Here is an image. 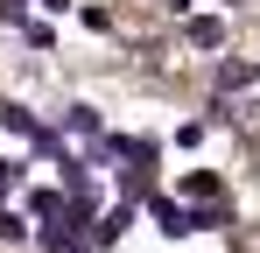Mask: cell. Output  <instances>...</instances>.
I'll use <instances>...</instances> for the list:
<instances>
[{"instance_id":"obj_1","label":"cell","mask_w":260,"mask_h":253,"mask_svg":"<svg viewBox=\"0 0 260 253\" xmlns=\"http://www.w3.org/2000/svg\"><path fill=\"white\" fill-rule=\"evenodd\" d=\"M190 42H197V49H218V42H225V28H218V21H204V14H197V21H190Z\"/></svg>"},{"instance_id":"obj_2","label":"cell","mask_w":260,"mask_h":253,"mask_svg":"<svg viewBox=\"0 0 260 253\" xmlns=\"http://www.w3.org/2000/svg\"><path fill=\"white\" fill-rule=\"evenodd\" d=\"M43 246H49V253H71V246H78V232H71V225H49Z\"/></svg>"},{"instance_id":"obj_3","label":"cell","mask_w":260,"mask_h":253,"mask_svg":"<svg viewBox=\"0 0 260 253\" xmlns=\"http://www.w3.org/2000/svg\"><path fill=\"white\" fill-rule=\"evenodd\" d=\"M120 232H127V211H113V218H106V225H99V232H91V239H99V246H113V239H120Z\"/></svg>"},{"instance_id":"obj_4","label":"cell","mask_w":260,"mask_h":253,"mask_svg":"<svg viewBox=\"0 0 260 253\" xmlns=\"http://www.w3.org/2000/svg\"><path fill=\"white\" fill-rule=\"evenodd\" d=\"M183 190H190V197H218V176H211V169H197V176H190Z\"/></svg>"},{"instance_id":"obj_5","label":"cell","mask_w":260,"mask_h":253,"mask_svg":"<svg viewBox=\"0 0 260 253\" xmlns=\"http://www.w3.org/2000/svg\"><path fill=\"white\" fill-rule=\"evenodd\" d=\"M7 190H14V162H0V197H7Z\"/></svg>"},{"instance_id":"obj_6","label":"cell","mask_w":260,"mask_h":253,"mask_svg":"<svg viewBox=\"0 0 260 253\" xmlns=\"http://www.w3.org/2000/svg\"><path fill=\"white\" fill-rule=\"evenodd\" d=\"M253 78H260V64H253Z\"/></svg>"}]
</instances>
